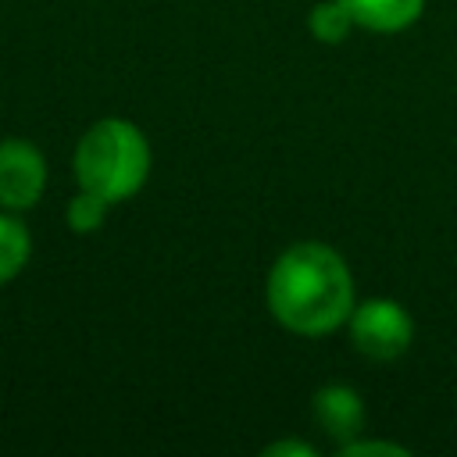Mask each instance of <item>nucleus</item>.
<instances>
[{
    "label": "nucleus",
    "instance_id": "f257e3e1",
    "mask_svg": "<svg viewBox=\"0 0 457 457\" xmlns=\"http://www.w3.org/2000/svg\"><path fill=\"white\" fill-rule=\"evenodd\" d=\"M268 307L289 332H332L353 311L350 268L325 243H296L268 275Z\"/></svg>",
    "mask_w": 457,
    "mask_h": 457
},
{
    "label": "nucleus",
    "instance_id": "f03ea898",
    "mask_svg": "<svg viewBox=\"0 0 457 457\" xmlns=\"http://www.w3.org/2000/svg\"><path fill=\"white\" fill-rule=\"evenodd\" d=\"M150 171V146L143 132L121 118L96 121L75 146V175L79 186L104 196L107 204L129 200L139 193Z\"/></svg>",
    "mask_w": 457,
    "mask_h": 457
},
{
    "label": "nucleus",
    "instance_id": "7ed1b4c3",
    "mask_svg": "<svg viewBox=\"0 0 457 457\" xmlns=\"http://www.w3.org/2000/svg\"><path fill=\"white\" fill-rule=\"evenodd\" d=\"M350 339L371 361H393L407 353L414 339V321L396 300H368L350 311Z\"/></svg>",
    "mask_w": 457,
    "mask_h": 457
},
{
    "label": "nucleus",
    "instance_id": "20e7f679",
    "mask_svg": "<svg viewBox=\"0 0 457 457\" xmlns=\"http://www.w3.org/2000/svg\"><path fill=\"white\" fill-rule=\"evenodd\" d=\"M46 186V161L29 139H0V204L25 211Z\"/></svg>",
    "mask_w": 457,
    "mask_h": 457
},
{
    "label": "nucleus",
    "instance_id": "39448f33",
    "mask_svg": "<svg viewBox=\"0 0 457 457\" xmlns=\"http://www.w3.org/2000/svg\"><path fill=\"white\" fill-rule=\"evenodd\" d=\"M314 421L321 425V432H328L332 439H357L361 425H364V403L353 389L346 386H325L314 393Z\"/></svg>",
    "mask_w": 457,
    "mask_h": 457
},
{
    "label": "nucleus",
    "instance_id": "423d86ee",
    "mask_svg": "<svg viewBox=\"0 0 457 457\" xmlns=\"http://www.w3.org/2000/svg\"><path fill=\"white\" fill-rule=\"evenodd\" d=\"M339 4L350 11V18L361 29L371 32H400L425 7V0H339Z\"/></svg>",
    "mask_w": 457,
    "mask_h": 457
},
{
    "label": "nucleus",
    "instance_id": "0eeeda50",
    "mask_svg": "<svg viewBox=\"0 0 457 457\" xmlns=\"http://www.w3.org/2000/svg\"><path fill=\"white\" fill-rule=\"evenodd\" d=\"M29 250H32V243H29L25 225L11 214H0V286L25 268Z\"/></svg>",
    "mask_w": 457,
    "mask_h": 457
},
{
    "label": "nucleus",
    "instance_id": "6e6552de",
    "mask_svg": "<svg viewBox=\"0 0 457 457\" xmlns=\"http://www.w3.org/2000/svg\"><path fill=\"white\" fill-rule=\"evenodd\" d=\"M307 25H311V36H314V39H321V43H343L357 21L350 18V11H346L339 0H321V4L311 11Z\"/></svg>",
    "mask_w": 457,
    "mask_h": 457
},
{
    "label": "nucleus",
    "instance_id": "1a4fd4ad",
    "mask_svg": "<svg viewBox=\"0 0 457 457\" xmlns=\"http://www.w3.org/2000/svg\"><path fill=\"white\" fill-rule=\"evenodd\" d=\"M107 207H111V204H107L104 196H96V193L82 189V193L68 204V225H71L75 232H93V228H100V221H104Z\"/></svg>",
    "mask_w": 457,
    "mask_h": 457
},
{
    "label": "nucleus",
    "instance_id": "9d476101",
    "mask_svg": "<svg viewBox=\"0 0 457 457\" xmlns=\"http://www.w3.org/2000/svg\"><path fill=\"white\" fill-rule=\"evenodd\" d=\"M361 453H407L403 446H396V443H361V439H350V443H343V457H361Z\"/></svg>",
    "mask_w": 457,
    "mask_h": 457
},
{
    "label": "nucleus",
    "instance_id": "9b49d317",
    "mask_svg": "<svg viewBox=\"0 0 457 457\" xmlns=\"http://www.w3.org/2000/svg\"><path fill=\"white\" fill-rule=\"evenodd\" d=\"M268 457H278V453H303V457H314V446H307V443H296V439H289V443H271L268 450H264Z\"/></svg>",
    "mask_w": 457,
    "mask_h": 457
}]
</instances>
